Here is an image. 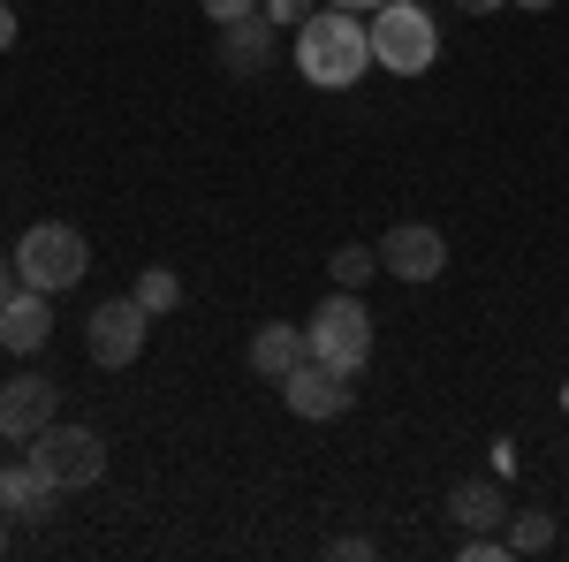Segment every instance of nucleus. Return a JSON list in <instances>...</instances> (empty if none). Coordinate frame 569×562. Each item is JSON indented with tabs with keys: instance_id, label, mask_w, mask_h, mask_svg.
<instances>
[{
	"instance_id": "obj_1",
	"label": "nucleus",
	"mask_w": 569,
	"mask_h": 562,
	"mask_svg": "<svg viewBox=\"0 0 569 562\" xmlns=\"http://www.w3.org/2000/svg\"><path fill=\"white\" fill-rule=\"evenodd\" d=\"M297 69H305V85L319 91H350L365 85V69H372V23L357 16V8H311L305 23H297Z\"/></svg>"
},
{
	"instance_id": "obj_2",
	"label": "nucleus",
	"mask_w": 569,
	"mask_h": 562,
	"mask_svg": "<svg viewBox=\"0 0 569 562\" xmlns=\"http://www.w3.org/2000/svg\"><path fill=\"white\" fill-rule=\"evenodd\" d=\"M8 259H16V282H23V289L61 297V289H77L91 274V244H84V228H69V220H31Z\"/></svg>"
},
{
	"instance_id": "obj_3",
	"label": "nucleus",
	"mask_w": 569,
	"mask_h": 562,
	"mask_svg": "<svg viewBox=\"0 0 569 562\" xmlns=\"http://www.w3.org/2000/svg\"><path fill=\"white\" fill-rule=\"evenodd\" d=\"M365 23H372V61L388 77H426L440 61V23L426 0H380Z\"/></svg>"
},
{
	"instance_id": "obj_4",
	"label": "nucleus",
	"mask_w": 569,
	"mask_h": 562,
	"mask_svg": "<svg viewBox=\"0 0 569 562\" xmlns=\"http://www.w3.org/2000/svg\"><path fill=\"white\" fill-rule=\"evenodd\" d=\"M305 349L319 365H335V373H365L372 365V312L357 304V289H335V297H319V312L305 319Z\"/></svg>"
},
{
	"instance_id": "obj_5",
	"label": "nucleus",
	"mask_w": 569,
	"mask_h": 562,
	"mask_svg": "<svg viewBox=\"0 0 569 562\" xmlns=\"http://www.w3.org/2000/svg\"><path fill=\"white\" fill-rule=\"evenodd\" d=\"M23 464H31L53 494H77V486H99V472H107V441H99L91 426H61V418H53L46 433L23 441Z\"/></svg>"
},
{
	"instance_id": "obj_6",
	"label": "nucleus",
	"mask_w": 569,
	"mask_h": 562,
	"mask_svg": "<svg viewBox=\"0 0 569 562\" xmlns=\"http://www.w3.org/2000/svg\"><path fill=\"white\" fill-rule=\"evenodd\" d=\"M144 327H152V312H144L137 297L99 304V312L84 319V349H91V365H107V373L137 365V357H144Z\"/></svg>"
},
{
	"instance_id": "obj_7",
	"label": "nucleus",
	"mask_w": 569,
	"mask_h": 562,
	"mask_svg": "<svg viewBox=\"0 0 569 562\" xmlns=\"http://www.w3.org/2000/svg\"><path fill=\"white\" fill-rule=\"evenodd\" d=\"M281 403L297 411V418H342L357 403V388H350V373H335V365H319V357H305V365H289L281 381Z\"/></svg>"
},
{
	"instance_id": "obj_8",
	"label": "nucleus",
	"mask_w": 569,
	"mask_h": 562,
	"mask_svg": "<svg viewBox=\"0 0 569 562\" xmlns=\"http://www.w3.org/2000/svg\"><path fill=\"white\" fill-rule=\"evenodd\" d=\"M380 266L395 282H433V274H448V236L433 220H395L388 244H380Z\"/></svg>"
},
{
	"instance_id": "obj_9",
	"label": "nucleus",
	"mask_w": 569,
	"mask_h": 562,
	"mask_svg": "<svg viewBox=\"0 0 569 562\" xmlns=\"http://www.w3.org/2000/svg\"><path fill=\"white\" fill-rule=\"evenodd\" d=\"M46 343H53V297L16 282V289L0 297V349H8V357H39Z\"/></svg>"
},
{
	"instance_id": "obj_10",
	"label": "nucleus",
	"mask_w": 569,
	"mask_h": 562,
	"mask_svg": "<svg viewBox=\"0 0 569 562\" xmlns=\"http://www.w3.org/2000/svg\"><path fill=\"white\" fill-rule=\"evenodd\" d=\"M53 411H61V388H53L46 373H16V381L0 388V441H31V433H46Z\"/></svg>"
},
{
	"instance_id": "obj_11",
	"label": "nucleus",
	"mask_w": 569,
	"mask_h": 562,
	"mask_svg": "<svg viewBox=\"0 0 569 562\" xmlns=\"http://www.w3.org/2000/svg\"><path fill=\"white\" fill-rule=\"evenodd\" d=\"M220 69L228 77H266L273 69V23L259 16H243V23H220Z\"/></svg>"
},
{
	"instance_id": "obj_12",
	"label": "nucleus",
	"mask_w": 569,
	"mask_h": 562,
	"mask_svg": "<svg viewBox=\"0 0 569 562\" xmlns=\"http://www.w3.org/2000/svg\"><path fill=\"white\" fill-rule=\"evenodd\" d=\"M448 517L463 532H493V524H509V494L493 479H463V486H448Z\"/></svg>"
},
{
	"instance_id": "obj_13",
	"label": "nucleus",
	"mask_w": 569,
	"mask_h": 562,
	"mask_svg": "<svg viewBox=\"0 0 569 562\" xmlns=\"http://www.w3.org/2000/svg\"><path fill=\"white\" fill-rule=\"evenodd\" d=\"M311 349H305V327H289V319H266L259 335H251V373L259 381H281L289 365H305Z\"/></svg>"
},
{
	"instance_id": "obj_14",
	"label": "nucleus",
	"mask_w": 569,
	"mask_h": 562,
	"mask_svg": "<svg viewBox=\"0 0 569 562\" xmlns=\"http://www.w3.org/2000/svg\"><path fill=\"white\" fill-rule=\"evenodd\" d=\"M46 510H53V486H46L39 472H31V464H0V517L16 524H39Z\"/></svg>"
},
{
	"instance_id": "obj_15",
	"label": "nucleus",
	"mask_w": 569,
	"mask_h": 562,
	"mask_svg": "<svg viewBox=\"0 0 569 562\" xmlns=\"http://www.w3.org/2000/svg\"><path fill=\"white\" fill-rule=\"evenodd\" d=\"M130 297L144 304L152 319H160V312H176V304H182V274H176V266H144V274H137V289H130Z\"/></svg>"
},
{
	"instance_id": "obj_16",
	"label": "nucleus",
	"mask_w": 569,
	"mask_h": 562,
	"mask_svg": "<svg viewBox=\"0 0 569 562\" xmlns=\"http://www.w3.org/2000/svg\"><path fill=\"white\" fill-rule=\"evenodd\" d=\"M327 274H335V289H365V282L380 274V252H372V244H342V252L327 259Z\"/></svg>"
},
{
	"instance_id": "obj_17",
	"label": "nucleus",
	"mask_w": 569,
	"mask_h": 562,
	"mask_svg": "<svg viewBox=\"0 0 569 562\" xmlns=\"http://www.w3.org/2000/svg\"><path fill=\"white\" fill-rule=\"evenodd\" d=\"M547 548H555V517L547 510H525L509 524V555H547Z\"/></svg>"
},
{
	"instance_id": "obj_18",
	"label": "nucleus",
	"mask_w": 569,
	"mask_h": 562,
	"mask_svg": "<svg viewBox=\"0 0 569 562\" xmlns=\"http://www.w3.org/2000/svg\"><path fill=\"white\" fill-rule=\"evenodd\" d=\"M206 8V23H243V16H259V0H198Z\"/></svg>"
},
{
	"instance_id": "obj_19",
	"label": "nucleus",
	"mask_w": 569,
	"mask_h": 562,
	"mask_svg": "<svg viewBox=\"0 0 569 562\" xmlns=\"http://www.w3.org/2000/svg\"><path fill=\"white\" fill-rule=\"evenodd\" d=\"M259 8H266V23H305L319 0H259Z\"/></svg>"
},
{
	"instance_id": "obj_20",
	"label": "nucleus",
	"mask_w": 569,
	"mask_h": 562,
	"mask_svg": "<svg viewBox=\"0 0 569 562\" xmlns=\"http://www.w3.org/2000/svg\"><path fill=\"white\" fill-rule=\"evenodd\" d=\"M327 555H335V562H372V540H365V532H342Z\"/></svg>"
},
{
	"instance_id": "obj_21",
	"label": "nucleus",
	"mask_w": 569,
	"mask_h": 562,
	"mask_svg": "<svg viewBox=\"0 0 569 562\" xmlns=\"http://www.w3.org/2000/svg\"><path fill=\"white\" fill-rule=\"evenodd\" d=\"M8 46H16V8L0 0V53H8Z\"/></svg>"
},
{
	"instance_id": "obj_22",
	"label": "nucleus",
	"mask_w": 569,
	"mask_h": 562,
	"mask_svg": "<svg viewBox=\"0 0 569 562\" xmlns=\"http://www.w3.org/2000/svg\"><path fill=\"white\" fill-rule=\"evenodd\" d=\"M463 16H493V8H509V0H456Z\"/></svg>"
},
{
	"instance_id": "obj_23",
	"label": "nucleus",
	"mask_w": 569,
	"mask_h": 562,
	"mask_svg": "<svg viewBox=\"0 0 569 562\" xmlns=\"http://www.w3.org/2000/svg\"><path fill=\"white\" fill-rule=\"evenodd\" d=\"M8 289H16V259L0 252V297H8Z\"/></svg>"
},
{
	"instance_id": "obj_24",
	"label": "nucleus",
	"mask_w": 569,
	"mask_h": 562,
	"mask_svg": "<svg viewBox=\"0 0 569 562\" xmlns=\"http://www.w3.org/2000/svg\"><path fill=\"white\" fill-rule=\"evenodd\" d=\"M327 8H357V16H372V8H380V0H327Z\"/></svg>"
},
{
	"instance_id": "obj_25",
	"label": "nucleus",
	"mask_w": 569,
	"mask_h": 562,
	"mask_svg": "<svg viewBox=\"0 0 569 562\" xmlns=\"http://www.w3.org/2000/svg\"><path fill=\"white\" fill-rule=\"evenodd\" d=\"M517 8H531V16H539V8H555V0H517Z\"/></svg>"
},
{
	"instance_id": "obj_26",
	"label": "nucleus",
	"mask_w": 569,
	"mask_h": 562,
	"mask_svg": "<svg viewBox=\"0 0 569 562\" xmlns=\"http://www.w3.org/2000/svg\"><path fill=\"white\" fill-rule=\"evenodd\" d=\"M0 548H8V517H0Z\"/></svg>"
}]
</instances>
